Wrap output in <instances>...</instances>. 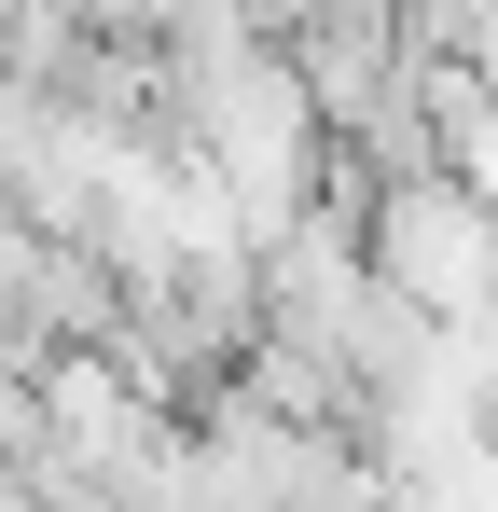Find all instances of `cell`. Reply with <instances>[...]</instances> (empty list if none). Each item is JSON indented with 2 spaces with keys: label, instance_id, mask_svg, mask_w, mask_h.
<instances>
[{
  "label": "cell",
  "instance_id": "6da1fadb",
  "mask_svg": "<svg viewBox=\"0 0 498 512\" xmlns=\"http://www.w3.org/2000/svg\"><path fill=\"white\" fill-rule=\"evenodd\" d=\"M360 277L402 291L429 333H457V319L498 305V208L471 180H443V167L374 180V194H360Z\"/></svg>",
  "mask_w": 498,
  "mask_h": 512
}]
</instances>
